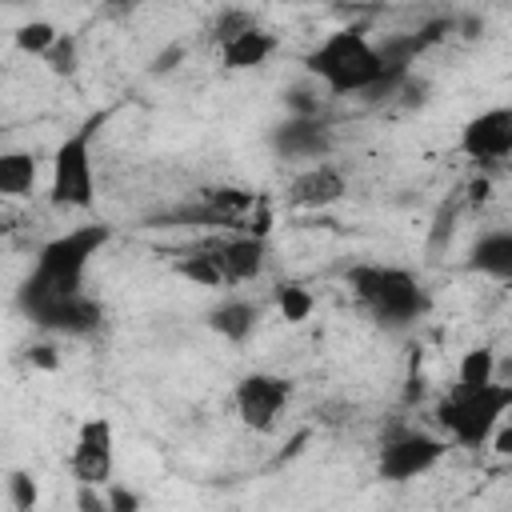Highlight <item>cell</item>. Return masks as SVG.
Segmentation results:
<instances>
[{
	"mask_svg": "<svg viewBox=\"0 0 512 512\" xmlns=\"http://www.w3.org/2000/svg\"><path fill=\"white\" fill-rule=\"evenodd\" d=\"M304 72L328 96H376L400 84L404 64H388L360 28H336L308 48Z\"/></svg>",
	"mask_w": 512,
	"mask_h": 512,
	"instance_id": "6da1fadb",
	"label": "cell"
},
{
	"mask_svg": "<svg viewBox=\"0 0 512 512\" xmlns=\"http://www.w3.org/2000/svg\"><path fill=\"white\" fill-rule=\"evenodd\" d=\"M348 288L364 304V312L384 328H408L432 308V296L420 284V276L400 264H376V260L352 264Z\"/></svg>",
	"mask_w": 512,
	"mask_h": 512,
	"instance_id": "7a4b0ae2",
	"label": "cell"
},
{
	"mask_svg": "<svg viewBox=\"0 0 512 512\" xmlns=\"http://www.w3.org/2000/svg\"><path fill=\"white\" fill-rule=\"evenodd\" d=\"M512 412V384L500 380H484V384H464L456 380L432 408L436 428L460 444V448H484L492 440V432L504 424V416Z\"/></svg>",
	"mask_w": 512,
	"mask_h": 512,
	"instance_id": "3957f363",
	"label": "cell"
},
{
	"mask_svg": "<svg viewBox=\"0 0 512 512\" xmlns=\"http://www.w3.org/2000/svg\"><path fill=\"white\" fill-rule=\"evenodd\" d=\"M108 240H112V224H80V228L52 236L36 252V264L20 288L24 292H80L88 264L108 248Z\"/></svg>",
	"mask_w": 512,
	"mask_h": 512,
	"instance_id": "277c9868",
	"label": "cell"
},
{
	"mask_svg": "<svg viewBox=\"0 0 512 512\" xmlns=\"http://www.w3.org/2000/svg\"><path fill=\"white\" fill-rule=\"evenodd\" d=\"M104 120H108V112H92L56 144V152L48 160V200H52V208L84 212V208L96 204V156H92V144H96Z\"/></svg>",
	"mask_w": 512,
	"mask_h": 512,
	"instance_id": "5b68a950",
	"label": "cell"
},
{
	"mask_svg": "<svg viewBox=\"0 0 512 512\" xmlns=\"http://www.w3.org/2000/svg\"><path fill=\"white\" fill-rule=\"evenodd\" d=\"M20 308L24 316L44 328V332H60V336H92L104 320V308L96 296L80 292H24L20 288Z\"/></svg>",
	"mask_w": 512,
	"mask_h": 512,
	"instance_id": "8992f818",
	"label": "cell"
},
{
	"mask_svg": "<svg viewBox=\"0 0 512 512\" xmlns=\"http://www.w3.org/2000/svg\"><path fill=\"white\" fill-rule=\"evenodd\" d=\"M448 436L440 432H400L392 440L380 444L376 452V476L388 480V484H404V480H416L424 472H432L444 456H448Z\"/></svg>",
	"mask_w": 512,
	"mask_h": 512,
	"instance_id": "52a82bcc",
	"label": "cell"
},
{
	"mask_svg": "<svg viewBox=\"0 0 512 512\" xmlns=\"http://www.w3.org/2000/svg\"><path fill=\"white\" fill-rule=\"evenodd\" d=\"M288 400H292V380L280 372H248L236 380V392H232L236 416L252 432H268L288 408Z\"/></svg>",
	"mask_w": 512,
	"mask_h": 512,
	"instance_id": "ba28073f",
	"label": "cell"
},
{
	"mask_svg": "<svg viewBox=\"0 0 512 512\" xmlns=\"http://www.w3.org/2000/svg\"><path fill=\"white\" fill-rule=\"evenodd\" d=\"M68 468L76 476V484H112V468H116V432L108 416H88L76 428V444L68 452Z\"/></svg>",
	"mask_w": 512,
	"mask_h": 512,
	"instance_id": "9c48e42d",
	"label": "cell"
},
{
	"mask_svg": "<svg viewBox=\"0 0 512 512\" xmlns=\"http://www.w3.org/2000/svg\"><path fill=\"white\" fill-rule=\"evenodd\" d=\"M460 152L476 164H496L512 156V108H484L460 128Z\"/></svg>",
	"mask_w": 512,
	"mask_h": 512,
	"instance_id": "30bf717a",
	"label": "cell"
},
{
	"mask_svg": "<svg viewBox=\"0 0 512 512\" xmlns=\"http://www.w3.org/2000/svg\"><path fill=\"white\" fill-rule=\"evenodd\" d=\"M344 192H348V180H344V172H340L336 164H328V160H316V164H308L304 172H296V176L288 180V204H292L296 212L332 208L336 200H344Z\"/></svg>",
	"mask_w": 512,
	"mask_h": 512,
	"instance_id": "8fae6325",
	"label": "cell"
},
{
	"mask_svg": "<svg viewBox=\"0 0 512 512\" xmlns=\"http://www.w3.org/2000/svg\"><path fill=\"white\" fill-rule=\"evenodd\" d=\"M272 148L288 160H324L332 152V128L320 116H288L272 132Z\"/></svg>",
	"mask_w": 512,
	"mask_h": 512,
	"instance_id": "7c38bea8",
	"label": "cell"
},
{
	"mask_svg": "<svg viewBox=\"0 0 512 512\" xmlns=\"http://www.w3.org/2000/svg\"><path fill=\"white\" fill-rule=\"evenodd\" d=\"M224 268V280L228 288L232 284H248L264 272V260H268V240L260 232H240V236H224L216 244H208Z\"/></svg>",
	"mask_w": 512,
	"mask_h": 512,
	"instance_id": "4fadbf2b",
	"label": "cell"
},
{
	"mask_svg": "<svg viewBox=\"0 0 512 512\" xmlns=\"http://www.w3.org/2000/svg\"><path fill=\"white\" fill-rule=\"evenodd\" d=\"M276 52V36L260 24L244 28L240 36H232L228 44H220V60L228 72H248V68H264Z\"/></svg>",
	"mask_w": 512,
	"mask_h": 512,
	"instance_id": "5bb4252c",
	"label": "cell"
},
{
	"mask_svg": "<svg viewBox=\"0 0 512 512\" xmlns=\"http://www.w3.org/2000/svg\"><path fill=\"white\" fill-rule=\"evenodd\" d=\"M468 268L488 276V280H512V228L484 232L468 248Z\"/></svg>",
	"mask_w": 512,
	"mask_h": 512,
	"instance_id": "9a60e30c",
	"label": "cell"
},
{
	"mask_svg": "<svg viewBox=\"0 0 512 512\" xmlns=\"http://www.w3.org/2000/svg\"><path fill=\"white\" fill-rule=\"evenodd\" d=\"M208 328L216 336H224L228 344H244L252 332H256V320H260V308L252 300H240V296H228L220 300L216 308H208Z\"/></svg>",
	"mask_w": 512,
	"mask_h": 512,
	"instance_id": "2e32d148",
	"label": "cell"
},
{
	"mask_svg": "<svg viewBox=\"0 0 512 512\" xmlns=\"http://www.w3.org/2000/svg\"><path fill=\"white\" fill-rule=\"evenodd\" d=\"M36 176H40V160L32 152H4L0 156V192L4 196H28L36 188Z\"/></svg>",
	"mask_w": 512,
	"mask_h": 512,
	"instance_id": "e0dca14e",
	"label": "cell"
},
{
	"mask_svg": "<svg viewBox=\"0 0 512 512\" xmlns=\"http://www.w3.org/2000/svg\"><path fill=\"white\" fill-rule=\"evenodd\" d=\"M176 272H180L184 280L200 284V288H228V280H224V268H220V260H216V252H212V248H196V252H184V256L176 260Z\"/></svg>",
	"mask_w": 512,
	"mask_h": 512,
	"instance_id": "ac0fdd59",
	"label": "cell"
},
{
	"mask_svg": "<svg viewBox=\"0 0 512 512\" xmlns=\"http://www.w3.org/2000/svg\"><path fill=\"white\" fill-rule=\"evenodd\" d=\"M456 380H464V384L496 380V352H492V348H484V344L468 348V352L460 356V364H456Z\"/></svg>",
	"mask_w": 512,
	"mask_h": 512,
	"instance_id": "d6986e66",
	"label": "cell"
},
{
	"mask_svg": "<svg viewBox=\"0 0 512 512\" xmlns=\"http://www.w3.org/2000/svg\"><path fill=\"white\" fill-rule=\"evenodd\" d=\"M56 40H60V32H56V24H48V20H28V24L16 28V48L28 52V56H48V48H52Z\"/></svg>",
	"mask_w": 512,
	"mask_h": 512,
	"instance_id": "ffe728a7",
	"label": "cell"
},
{
	"mask_svg": "<svg viewBox=\"0 0 512 512\" xmlns=\"http://www.w3.org/2000/svg\"><path fill=\"white\" fill-rule=\"evenodd\" d=\"M312 292L304 288V284H280L276 288V308H280V316L288 320V324H304L308 316H312Z\"/></svg>",
	"mask_w": 512,
	"mask_h": 512,
	"instance_id": "44dd1931",
	"label": "cell"
},
{
	"mask_svg": "<svg viewBox=\"0 0 512 512\" xmlns=\"http://www.w3.org/2000/svg\"><path fill=\"white\" fill-rule=\"evenodd\" d=\"M256 24V16L252 12H244V8H224L212 24H208V36L216 40V44H228L232 36H240L244 28H252Z\"/></svg>",
	"mask_w": 512,
	"mask_h": 512,
	"instance_id": "7402d4cb",
	"label": "cell"
},
{
	"mask_svg": "<svg viewBox=\"0 0 512 512\" xmlns=\"http://www.w3.org/2000/svg\"><path fill=\"white\" fill-rule=\"evenodd\" d=\"M36 500H40L36 480H32L28 472H8V504H12L16 512H32Z\"/></svg>",
	"mask_w": 512,
	"mask_h": 512,
	"instance_id": "603a6c76",
	"label": "cell"
},
{
	"mask_svg": "<svg viewBox=\"0 0 512 512\" xmlns=\"http://www.w3.org/2000/svg\"><path fill=\"white\" fill-rule=\"evenodd\" d=\"M48 68L56 72V76H72L76 72V40L68 36V32H60V40L48 48Z\"/></svg>",
	"mask_w": 512,
	"mask_h": 512,
	"instance_id": "cb8c5ba5",
	"label": "cell"
},
{
	"mask_svg": "<svg viewBox=\"0 0 512 512\" xmlns=\"http://www.w3.org/2000/svg\"><path fill=\"white\" fill-rule=\"evenodd\" d=\"M320 92H324V88H316V92H308V88H292V92H284V108H288V116H320Z\"/></svg>",
	"mask_w": 512,
	"mask_h": 512,
	"instance_id": "d4e9b609",
	"label": "cell"
},
{
	"mask_svg": "<svg viewBox=\"0 0 512 512\" xmlns=\"http://www.w3.org/2000/svg\"><path fill=\"white\" fill-rule=\"evenodd\" d=\"M76 508L80 512H108V496L100 484H76Z\"/></svg>",
	"mask_w": 512,
	"mask_h": 512,
	"instance_id": "484cf974",
	"label": "cell"
},
{
	"mask_svg": "<svg viewBox=\"0 0 512 512\" xmlns=\"http://www.w3.org/2000/svg\"><path fill=\"white\" fill-rule=\"evenodd\" d=\"M136 508H140V496L136 492L108 484V512H136Z\"/></svg>",
	"mask_w": 512,
	"mask_h": 512,
	"instance_id": "4316f807",
	"label": "cell"
},
{
	"mask_svg": "<svg viewBox=\"0 0 512 512\" xmlns=\"http://www.w3.org/2000/svg\"><path fill=\"white\" fill-rule=\"evenodd\" d=\"M488 444H492V452H496V456L512 460V424H500V428L492 432V440H488Z\"/></svg>",
	"mask_w": 512,
	"mask_h": 512,
	"instance_id": "83f0119b",
	"label": "cell"
},
{
	"mask_svg": "<svg viewBox=\"0 0 512 512\" xmlns=\"http://www.w3.org/2000/svg\"><path fill=\"white\" fill-rule=\"evenodd\" d=\"M28 360H32V364H40V368H56V364H60V360L52 356V348H48V344H36V348L28 352Z\"/></svg>",
	"mask_w": 512,
	"mask_h": 512,
	"instance_id": "f1b7e54d",
	"label": "cell"
},
{
	"mask_svg": "<svg viewBox=\"0 0 512 512\" xmlns=\"http://www.w3.org/2000/svg\"><path fill=\"white\" fill-rule=\"evenodd\" d=\"M8 4H20V0H8Z\"/></svg>",
	"mask_w": 512,
	"mask_h": 512,
	"instance_id": "f546056e",
	"label": "cell"
}]
</instances>
